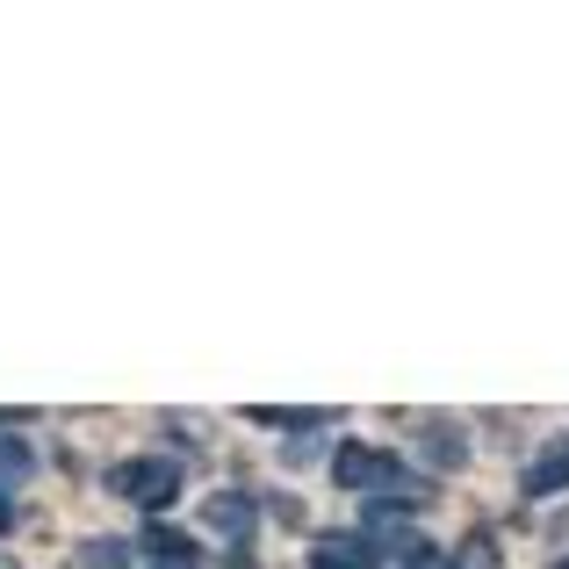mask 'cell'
Instances as JSON below:
<instances>
[{"label":"cell","mask_w":569,"mask_h":569,"mask_svg":"<svg viewBox=\"0 0 569 569\" xmlns=\"http://www.w3.org/2000/svg\"><path fill=\"white\" fill-rule=\"evenodd\" d=\"M173 483H181V476H173V461H123V469H116V490H123V498H138V505H167Z\"/></svg>","instance_id":"cell-1"},{"label":"cell","mask_w":569,"mask_h":569,"mask_svg":"<svg viewBox=\"0 0 569 569\" xmlns=\"http://www.w3.org/2000/svg\"><path fill=\"white\" fill-rule=\"evenodd\" d=\"M152 562L188 569V562H194V541H188V533H152Z\"/></svg>","instance_id":"cell-2"},{"label":"cell","mask_w":569,"mask_h":569,"mask_svg":"<svg viewBox=\"0 0 569 569\" xmlns=\"http://www.w3.org/2000/svg\"><path fill=\"white\" fill-rule=\"evenodd\" d=\"M339 476H347V483H368V476H376V455H368V447H347V455H339Z\"/></svg>","instance_id":"cell-3"},{"label":"cell","mask_w":569,"mask_h":569,"mask_svg":"<svg viewBox=\"0 0 569 569\" xmlns=\"http://www.w3.org/2000/svg\"><path fill=\"white\" fill-rule=\"evenodd\" d=\"M209 519L231 527V533H246V505H238V498H217V505H209Z\"/></svg>","instance_id":"cell-4"},{"label":"cell","mask_w":569,"mask_h":569,"mask_svg":"<svg viewBox=\"0 0 569 569\" xmlns=\"http://www.w3.org/2000/svg\"><path fill=\"white\" fill-rule=\"evenodd\" d=\"M318 569H353V562H339V548H325V562Z\"/></svg>","instance_id":"cell-5"}]
</instances>
